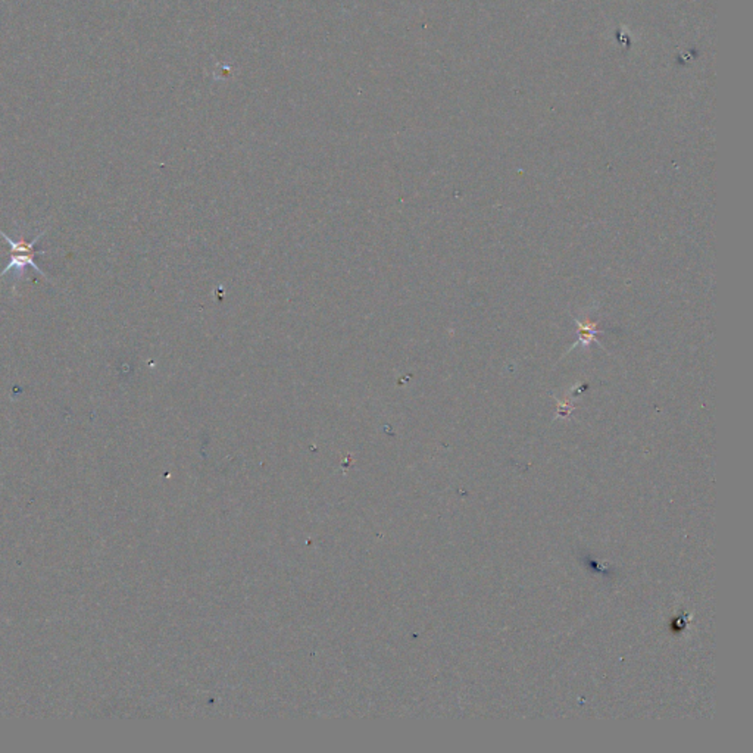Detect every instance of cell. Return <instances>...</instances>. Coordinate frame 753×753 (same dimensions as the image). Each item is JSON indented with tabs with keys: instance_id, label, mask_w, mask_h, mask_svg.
I'll use <instances>...</instances> for the list:
<instances>
[{
	"instance_id": "obj_1",
	"label": "cell",
	"mask_w": 753,
	"mask_h": 753,
	"mask_svg": "<svg viewBox=\"0 0 753 753\" xmlns=\"http://www.w3.org/2000/svg\"><path fill=\"white\" fill-rule=\"evenodd\" d=\"M46 233H48V230H43L40 234H37L31 242H26L24 237H23L21 240H15V239H11L8 234H5L2 230H0V235L4 237V239L6 240V243L11 247L9 262H8L6 268L2 272H0V279H4V277L8 272L12 271L15 274V281L21 280L23 275L27 271V267H31L35 272H38L42 277H46V274L40 269V267L37 265V262L34 260L35 255H38V253L43 255L45 253V250H34V246L38 243V240H40Z\"/></svg>"
}]
</instances>
